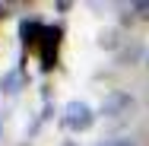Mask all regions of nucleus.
Instances as JSON below:
<instances>
[{"instance_id": "f257e3e1", "label": "nucleus", "mask_w": 149, "mask_h": 146, "mask_svg": "<svg viewBox=\"0 0 149 146\" xmlns=\"http://www.w3.org/2000/svg\"><path fill=\"white\" fill-rule=\"evenodd\" d=\"M92 121H95V115L86 102H67V108H63V127L67 130H73V133L89 130Z\"/></svg>"}, {"instance_id": "f03ea898", "label": "nucleus", "mask_w": 149, "mask_h": 146, "mask_svg": "<svg viewBox=\"0 0 149 146\" xmlns=\"http://www.w3.org/2000/svg\"><path fill=\"white\" fill-rule=\"evenodd\" d=\"M130 111H133V95L130 92H111L102 102V117H108V121H120Z\"/></svg>"}, {"instance_id": "7ed1b4c3", "label": "nucleus", "mask_w": 149, "mask_h": 146, "mask_svg": "<svg viewBox=\"0 0 149 146\" xmlns=\"http://www.w3.org/2000/svg\"><path fill=\"white\" fill-rule=\"evenodd\" d=\"M38 32H45L38 22H22V41H26V45H29V41H38V38H35Z\"/></svg>"}, {"instance_id": "20e7f679", "label": "nucleus", "mask_w": 149, "mask_h": 146, "mask_svg": "<svg viewBox=\"0 0 149 146\" xmlns=\"http://www.w3.org/2000/svg\"><path fill=\"white\" fill-rule=\"evenodd\" d=\"M133 13L143 16V19H149V0H136V3H133Z\"/></svg>"}, {"instance_id": "39448f33", "label": "nucleus", "mask_w": 149, "mask_h": 146, "mask_svg": "<svg viewBox=\"0 0 149 146\" xmlns=\"http://www.w3.org/2000/svg\"><path fill=\"white\" fill-rule=\"evenodd\" d=\"M3 89H6V92H16V73H10V76L3 80Z\"/></svg>"}, {"instance_id": "423d86ee", "label": "nucleus", "mask_w": 149, "mask_h": 146, "mask_svg": "<svg viewBox=\"0 0 149 146\" xmlns=\"http://www.w3.org/2000/svg\"><path fill=\"white\" fill-rule=\"evenodd\" d=\"M108 146H136V140H130V137H120V140H111Z\"/></svg>"}, {"instance_id": "0eeeda50", "label": "nucleus", "mask_w": 149, "mask_h": 146, "mask_svg": "<svg viewBox=\"0 0 149 146\" xmlns=\"http://www.w3.org/2000/svg\"><path fill=\"white\" fill-rule=\"evenodd\" d=\"M146 67H149V60H146Z\"/></svg>"}]
</instances>
